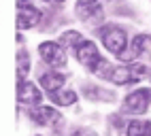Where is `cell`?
<instances>
[{
    "label": "cell",
    "mask_w": 151,
    "mask_h": 136,
    "mask_svg": "<svg viewBox=\"0 0 151 136\" xmlns=\"http://www.w3.org/2000/svg\"><path fill=\"white\" fill-rule=\"evenodd\" d=\"M149 74V68L140 62H128V64H122V66H113L109 79L111 83L115 85H132V83H140L143 79H147Z\"/></svg>",
    "instance_id": "obj_1"
},
{
    "label": "cell",
    "mask_w": 151,
    "mask_h": 136,
    "mask_svg": "<svg viewBox=\"0 0 151 136\" xmlns=\"http://www.w3.org/2000/svg\"><path fill=\"white\" fill-rule=\"evenodd\" d=\"M98 36H100V43L106 47V51H111L117 57H124V51L128 49V34L126 30H122L119 26H102L98 30Z\"/></svg>",
    "instance_id": "obj_2"
},
{
    "label": "cell",
    "mask_w": 151,
    "mask_h": 136,
    "mask_svg": "<svg viewBox=\"0 0 151 136\" xmlns=\"http://www.w3.org/2000/svg\"><path fill=\"white\" fill-rule=\"evenodd\" d=\"M38 55L43 57V62L49 64L55 70V68H64L66 66V51L64 47L55 43V41H45L38 45Z\"/></svg>",
    "instance_id": "obj_3"
},
{
    "label": "cell",
    "mask_w": 151,
    "mask_h": 136,
    "mask_svg": "<svg viewBox=\"0 0 151 136\" xmlns=\"http://www.w3.org/2000/svg\"><path fill=\"white\" fill-rule=\"evenodd\" d=\"M149 102H151V89H134L132 94L126 96L122 111L130 115H143L149 109Z\"/></svg>",
    "instance_id": "obj_4"
},
{
    "label": "cell",
    "mask_w": 151,
    "mask_h": 136,
    "mask_svg": "<svg viewBox=\"0 0 151 136\" xmlns=\"http://www.w3.org/2000/svg\"><path fill=\"white\" fill-rule=\"evenodd\" d=\"M75 57L79 60V64H83V66L87 68L89 72H94V68L100 64V60H102V55H100L96 43L87 41V38H85V41L75 49Z\"/></svg>",
    "instance_id": "obj_5"
},
{
    "label": "cell",
    "mask_w": 151,
    "mask_h": 136,
    "mask_svg": "<svg viewBox=\"0 0 151 136\" xmlns=\"http://www.w3.org/2000/svg\"><path fill=\"white\" fill-rule=\"evenodd\" d=\"M41 21V11L32 6L28 0H19L17 2V28L19 30H30Z\"/></svg>",
    "instance_id": "obj_6"
},
{
    "label": "cell",
    "mask_w": 151,
    "mask_h": 136,
    "mask_svg": "<svg viewBox=\"0 0 151 136\" xmlns=\"http://www.w3.org/2000/svg\"><path fill=\"white\" fill-rule=\"evenodd\" d=\"M30 117H32L34 123L38 125H47V128H58V125H62V115H60L53 106H34V109H30Z\"/></svg>",
    "instance_id": "obj_7"
},
{
    "label": "cell",
    "mask_w": 151,
    "mask_h": 136,
    "mask_svg": "<svg viewBox=\"0 0 151 136\" xmlns=\"http://www.w3.org/2000/svg\"><path fill=\"white\" fill-rule=\"evenodd\" d=\"M17 102L19 104H26V106H41L43 102V94L41 89L34 85V83H30V81H19L17 83Z\"/></svg>",
    "instance_id": "obj_8"
},
{
    "label": "cell",
    "mask_w": 151,
    "mask_h": 136,
    "mask_svg": "<svg viewBox=\"0 0 151 136\" xmlns=\"http://www.w3.org/2000/svg\"><path fill=\"white\" fill-rule=\"evenodd\" d=\"M138 55H151V36L149 34H138L134 41H132V47H130V53L122 60H128L132 62L136 60Z\"/></svg>",
    "instance_id": "obj_9"
},
{
    "label": "cell",
    "mask_w": 151,
    "mask_h": 136,
    "mask_svg": "<svg viewBox=\"0 0 151 136\" xmlns=\"http://www.w3.org/2000/svg\"><path fill=\"white\" fill-rule=\"evenodd\" d=\"M41 85L47 94H55L60 89H64V74H60L55 70H49V72L41 74Z\"/></svg>",
    "instance_id": "obj_10"
},
{
    "label": "cell",
    "mask_w": 151,
    "mask_h": 136,
    "mask_svg": "<svg viewBox=\"0 0 151 136\" xmlns=\"http://www.w3.org/2000/svg\"><path fill=\"white\" fill-rule=\"evenodd\" d=\"M77 15H79L81 21L94 24V21H100V19H102V9L98 4H92V6H79L77 4Z\"/></svg>",
    "instance_id": "obj_11"
},
{
    "label": "cell",
    "mask_w": 151,
    "mask_h": 136,
    "mask_svg": "<svg viewBox=\"0 0 151 136\" xmlns=\"http://www.w3.org/2000/svg\"><path fill=\"white\" fill-rule=\"evenodd\" d=\"M49 98H51L58 106H70L77 102V92L73 89H60L55 94H49Z\"/></svg>",
    "instance_id": "obj_12"
},
{
    "label": "cell",
    "mask_w": 151,
    "mask_h": 136,
    "mask_svg": "<svg viewBox=\"0 0 151 136\" xmlns=\"http://www.w3.org/2000/svg\"><path fill=\"white\" fill-rule=\"evenodd\" d=\"M83 94L87 96L92 102H102V100H115V94L113 92H106V89H100V87H83Z\"/></svg>",
    "instance_id": "obj_13"
},
{
    "label": "cell",
    "mask_w": 151,
    "mask_h": 136,
    "mask_svg": "<svg viewBox=\"0 0 151 136\" xmlns=\"http://www.w3.org/2000/svg\"><path fill=\"white\" fill-rule=\"evenodd\" d=\"M30 72V57L28 51H17V81H26V77Z\"/></svg>",
    "instance_id": "obj_14"
},
{
    "label": "cell",
    "mask_w": 151,
    "mask_h": 136,
    "mask_svg": "<svg viewBox=\"0 0 151 136\" xmlns=\"http://www.w3.org/2000/svg\"><path fill=\"white\" fill-rule=\"evenodd\" d=\"M85 41V38L81 36V34H79V32H75V30H68V32H64L62 34V38H60V45H62V47H68V49H77V47L79 45H81Z\"/></svg>",
    "instance_id": "obj_15"
},
{
    "label": "cell",
    "mask_w": 151,
    "mask_h": 136,
    "mask_svg": "<svg viewBox=\"0 0 151 136\" xmlns=\"http://www.w3.org/2000/svg\"><path fill=\"white\" fill-rule=\"evenodd\" d=\"M145 128H147V121H130L128 128H126V136H143L145 134Z\"/></svg>",
    "instance_id": "obj_16"
},
{
    "label": "cell",
    "mask_w": 151,
    "mask_h": 136,
    "mask_svg": "<svg viewBox=\"0 0 151 136\" xmlns=\"http://www.w3.org/2000/svg\"><path fill=\"white\" fill-rule=\"evenodd\" d=\"M77 4L79 6H92V4H96V0H77Z\"/></svg>",
    "instance_id": "obj_17"
},
{
    "label": "cell",
    "mask_w": 151,
    "mask_h": 136,
    "mask_svg": "<svg viewBox=\"0 0 151 136\" xmlns=\"http://www.w3.org/2000/svg\"><path fill=\"white\" fill-rule=\"evenodd\" d=\"M77 136H96V134H94V132H89V130H79Z\"/></svg>",
    "instance_id": "obj_18"
},
{
    "label": "cell",
    "mask_w": 151,
    "mask_h": 136,
    "mask_svg": "<svg viewBox=\"0 0 151 136\" xmlns=\"http://www.w3.org/2000/svg\"><path fill=\"white\" fill-rule=\"evenodd\" d=\"M143 136H151V123L147 121V128H145V134Z\"/></svg>",
    "instance_id": "obj_19"
},
{
    "label": "cell",
    "mask_w": 151,
    "mask_h": 136,
    "mask_svg": "<svg viewBox=\"0 0 151 136\" xmlns=\"http://www.w3.org/2000/svg\"><path fill=\"white\" fill-rule=\"evenodd\" d=\"M45 2H64V0H45Z\"/></svg>",
    "instance_id": "obj_20"
}]
</instances>
